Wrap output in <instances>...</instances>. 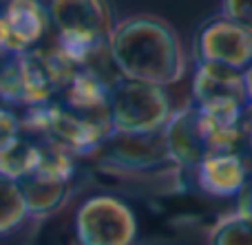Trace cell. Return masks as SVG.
Returning <instances> with one entry per match:
<instances>
[{"mask_svg": "<svg viewBox=\"0 0 252 245\" xmlns=\"http://www.w3.org/2000/svg\"><path fill=\"white\" fill-rule=\"evenodd\" d=\"M78 245H135L139 221L130 203L113 192H93L73 210Z\"/></svg>", "mask_w": 252, "mask_h": 245, "instance_id": "obj_6", "label": "cell"}, {"mask_svg": "<svg viewBox=\"0 0 252 245\" xmlns=\"http://www.w3.org/2000/svg\"><path fill=\"white\" fill-rule=\"evenodd\" d=\"M89 159L97 166L124 175H142L155 172L159 168L173 166L170 155L166 150V141L161 133L153 135H118L111 133L109 139L95 150Z\"/></svg>", "mask_w": 252, "mask_h": 245, "instance_id": "obj_8", "label": "cell"}, {"mask_svg": "<svg viewBox=\"0 0 252 245\" xmlns=\"http://www.w3.org/2000/svg\"><path fill=\"white\" fill-rule=\"evenodd\" d=\"M175 106L166 86L120 78L111 82L109 124L118 135H153L161 133Z\"/></svg>", "mask_w": 252, "mask_h": 245, "instance_id": "obj_5", "label": "cell"}, {"mask_svg": "<svg viewBox=\"0 0 252 245\" xmlns=\"http://www.w3.org/2000/svg\"><path fill=\"white\" fill-rule=\"evenodd\" d=\"M78 66L56 47H38L20 55L0 57V104L11 109H33L51 104Z\"/></svg>", "mask_w": 252, "mask_h": 245, "instance_id": "obj_2", "label": "cell"}, {"mask_svg": "<svg viewBox=\"0 0 252 245\" xmlns=\"http://www.w3.org/2000/svg\"><path fill=\"white\" fill-rule=\"evenodd\" d=\"M219 13L252 29V0H221Z\"/></svg>", "mask_w": 252, "mask_h": 245, "instance_id": "obj_19", "label": "cell"}, {"mask_svg": "<svg viewBox=\"0 0 252 245\" xmlns=\"http://www.w3.org/2000/svg\"><path fill=\"white\" fill-rule=\"evenodd\" d=\"M244 82H246V91H248V97H250V104H252V64L244 71Z\"/></svg>", "mask_w": 252, "mask_h": 245, "instance_id": "obj_22", "label": "cell"}, {"mask_svg": "<svg viewBox=\"0 0 252 245\" xmlns=\"http://www.w3.org/2000/svg\"><path fill=\"white\" fill-rule=\"evenodd\" d=\"M29 221L31 217L27 212L25 197L18 181L0 177V241L13 237Z\"/></svg>", "mask_w": 252, "mask_h": 245, "instance_id": "obj_18", "label": "cell"}, {"mask_svg": "<svg viewBox=\"0 0 252 245\" xmlns=\"http://www.w3.org/2000/svg\"><path fill=\"white\" fill-rule=\"evenodd\" d=\"M25 197V206L29 212L31 221H44L53 217L58 210L69 203L71 192H73L75 184H60V181H49L40 179L35 175H29L27 179L18 181Z\"/></svg>", "mask_w": 252, "mask_h": 245, "instance_id": "obj_14", "label": "cell"}, {"mask_svg": "<svg viewBox=\"0 0 252 245\" xmlns=\"http://www.w3.org/2000/svg\"><path fill=\"white\" fill-rule=\"evenodd\" d=\"M190 104L197 109H248L244 73L213 62H195Z\"/></svg>", "mask_w": 252, "mask_h": 245, "instance_id": "obj_11", "label": "cell"}, {"mask_svg": "<svg viewBox=\"0 0 252 245\" xmlns=\"http://www.w3.org/2000/svg\"><path fill=\"white\" fill-rule=\"evenodd\" d=\"M49 31L51 20L42 0H9L0 4V42L4 55L33 51Z\"/></svg>", "mask_w": 252, "mask_h": 245, "instance_id": "obj_9", "label": "cell"}, {"mask_svg": "<svg viewBox=\"0 0 252 245\" xmlns=\"http://www.w3.org/2000/svg\"><path fill=\"white\" fill-rule=\"evenodd\" d=\"M246 146H248V153L252 155V104L246 110Z\"/></svg>", "mask_w": 252, "mask_h": 245, "instance_id": "obj_21", "label": "cell"}, {"mask_svg": "<svg viewBox=\"0 0 252 245\" xmlns=\"http://www.w3.org/2000/svg\"><path fill=\"white\" fill-rule=\"evenodd\" d=\"M56 49L78 69H95L97 57L109 55V35L115 18L109 0H42Z\"/></svg>", "mask_w": 252, "mask_h": 245, "instance_id": "obj_3", "label": "cell"}, {"mask_svg": "<svg viewBox=\"0 0 252 245\" xmlns=\"http://www.w3.org/2000/svg\"><path fill=\"white\" fill-rule=\"evenodd\" d=\"M4 55V51H2V42H0V57H2Z\"/></svg>", "mask_w": 252, "mask_h": 245, "instance_id": "obj_24", "label": "cell"}, {"mask_svg": "<svg viewBox=\"0 0 252 245\" xmlns=\"http://www.w3.org/2000/svg\"><path fill=\"white\" fill-rule=\"evenodd\" d=\"M161 135H164L170 162L179 170L190 172L210 153L204 131H201L199 115H197V109L190 102L186 106H182V109L173 110L170 119L166 122L164 131H161Z\"/></svg>", "mask_w": 252, "mask_h": 245, "instance_id": "obj_12", "label": "cell"}, {"mask_svg": "<svg viewBox=\"0 0 252 245\" xmlns=\"http://www.w3.org/2000/svg\"><path fill=\"white\" fill-rule=\"evenodd\" d=\"M111 82L113 80H106L95 69H78L66 82V86L62 88L58 102L73 113L109 119Z\"/></svg>", "mask_w": 252, "mask_h": 245, "instance_id": "obj_13", "label": "cell"}, {"mask_svg": "<svg viewBox=\"0 0 252 245\" xmlns=\"http://www.w3.org/2000/svg\"><path fill=\"white\" fill-rule=\"evenodd\" d=\"M195 186L213 199L241 197L252 179V157L241 150H213L190 170Z\"/></svg>", "mask_w": 252, "mask_h": 245, "instance_id": "obj_10", "label": "cell"}, {"mask_svg": "<svg viewBox=\"0 0 252 245\" xmlns=\"http://www.w3.org/2000/svg\"><path fill=\"white\" fill-rule=\"evenodd\" d=\"M241 203H246V206L252 210V179H250V184H248V188H246V192L241 194Z\"/></svg>", "mask_w": 252, "mask_h": 245, "instance_id": "obj_23", "label": "cell"}, {"mask_svg": "<svg viewBox=\"0 0 252 245\" xmlns=\"http://www.w3.org/2000/svg\"><path fill=\"white\" fill-rule=\"evenodd\" d=\"M20 131L33 139H47L66 148L75 157H91L111 135L104 117H87L69 110L60 102L25 109L20 113Z\"/></svg>", "mask_w": 252, "mask_h": 245, "instance_id": "obj_4", "label": "cell"}, {"mask_svg": "<svg viewBox=\"0 0 252 245\" xmlns=\"http://www.w3.org/2000/svg\"><path fill=\"white\" fill-rule=\"evenodd\" d=\"M109 60L120 78L173 86L188 73V55L177 29L153 13L115 20L109 35Z\"/></svg>", "mask_w": 252, "mask_h": 245, "instance_id": "obj_1", "label": "cell"}, {"mask_svg": "<svg viewBox=\"0 0 252 245\" xmlns=\"http://www.w3.org/2000/svg\"><path fill=\"white\" fill-rule=\"evenodd\" d=\"M4 2H9V0H0V4H4Z\"/></svg>", "mask_w": 252, "mask_h": 245, "instance_id": "obj_25", "label": "cell"}, {"mask_svg": "<svg viewBox=\"0 0 252 245\" xmlns=\"http://www.w3.org/2000/svg\"><path fill=\"white\" fill-rule=\"evenodd\" d=\"M40 157L38 139L18 133L16 137L7 139L0 146V177L11 181H22L33 175Z\"/></svg>", "mask_w": 252, "mask_h": 245, "instance_id": "obj_15", "label": "cell"}, {"mask_svg": "<svg viewBox=\"0 0 252 245\" xmlns=\"http://www.w3.org/2000/svg\"><path fill=\"white\" fill-rule=\"evenodd\" d=\"M206 245H252V210L239 203L237 210L219 217L210 225Z\"/></svg>", "mask_w": 252, "mask_h": 245, "instance_id": "obj_16", "label": "cell"}, {"mask_svg": "<svg viewBox=\"0 0 252 245\" xmlns=\"http://www.w3.org/2000/svg\"><path fill=\"white\" fill-rule=\"evenodd\" d=\"M20 131V113L11 106L0 104V146L7 139L16 137Z\"/></svg>", "mask_w": 252, "mask_h": 245, "instance_id": "obj_20", "label": "cell"}, {"mask_svg": "<svg viewBox=\"0 0 252 245\" xmlns=\"http://www.w3.org/2000/svg\"><path fill=\"white\" fill-rule=\"evenodd\" d=\"M192 60L213 62L244 73L252 64V29L221 13L208 18L192 35Z\"/></svg>", "mask_w": 252, "mask_h": 245, "instance_id": "obj_7", "label": "cell"}, {"mask_svg": "<svg viewBox=\"0 0 252 245\" xmlns=\"http://www.w3.org/2000/svg\"><path fill=\"white\" fill-rule=\"evenodd\" d=\"M40 144V157L33 175L40 179L60 181V184H75L78 177V157L69 153L66 148L53 144L47 139H38Z\"/></svg>", "mask_w": 252, "mask_h": 245, "instance_id": "obj_17", "label": "cell"}]
</instances>
